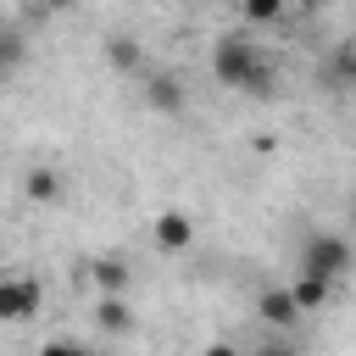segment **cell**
I'll return each instance as SVG.
<instances>
[{"mask_svg":"<svg viewBox=\"0 0 356 356\" xmlns=\"http://www.w3.org/2000/svg\"><path fill=\"white\" fill-rule=\"evenodd\" d=\"M256 61H261V50H256L245 33H222V39H217V50H211V72H217L228 89H239V83L256 72Z\"/></svg>","mask_w":356,"mask_h":356,"instance_id":"1","label":"cell"},{"mask_svg":"<svg viewBox=\"0 0 356 356\" xmlns=\"http://www.w3.org/2000/svg\"><path fill=\"white\" fill-rule=\"evenodd\" d=\"M345 267H350V245H345L339 234H312V239H306V250H300V273H317V278L339 284Z\"/></svg>","mask_w":356,"mask_h":356,"instance_id":"2","label":"cell"},{"mask_svg":"<svg viewBox=\"0 0 356 356\" xmlns=\"http://www.w3.org/2000/svg\"><path fill=\"white\" fill-rule=\"evenodd\" d=\"M39 306H44L39 278H28V273H6L0 278V323H28Z\"/></svg>","mask_w":356,"mask_h":356,"instance_id":"3","label":"cell"},{"mask_svg":"<svg viewBox=\"0 0 356 356\" xmlns=\"http://www.w3.org/2000/svg\"><path fill=\"white\" fill-rule=\"evenodd\" d=\"M78 278L95 284L100 295H128V289H134V267H128L122 256H95V261H83Z\"/></svg>","mask_w":356,"mask_h":356,"instance_id":"4","label":"cell"},{"mask_svg":"<svg viewBox=\"0 0 356 356\" xmlns=\"http://www.w3.org/2000/svg\"><path fill=\"white\" fill-rule=\"evenodd\" d=\"M256 312H261V323H267V328H278V334H289V328H295V323L306 317V312H300V306L289 300V289H261Z\"/></svg>","mask_w":356,"mask_h":356,"instance_id":"5","label":"cell"},{"mask_svg":"<svg viewBox=\"0 0 356 356\" xmlns=\"http://www.w3.org/2000/svg\"><path fill=\"white\" fill-rule=\"evenodd\" d=\"M95 323H100L106 334H134V306H128V295H100V300H95Z\"/></svg>","mask_w":356,"mask_h":356,"instance_id":"6","label":"cell"},{"mask_svg":"<svg viewBox=\"0 0 356 356\" xmlns=\"http://www.w3.org/2000/svg\"><path fill=\"white\" fill-rule=\"evenodd\" d=\"M189 239H195V222L184 211H161L156 217V245L161 250H189Z\"/></svg>","mask_w":356,"mask_h":356,"instance_id":"7","label":"cell"},{"mask_svg":"<svg viewBox=\"0 0 356 356\" xmlns=\"http://www.w3.org/2000/svg\"><path fill=\"white\" fill-rule=\"evenodd\" d=\"M106 61H111L117 72H139V67H145V50H139L134 33H106Z\"/></svg>","mask_w":356,"mask_h":356,"instance_id":"8","label":"cell"},{"mask_svg":"<svg viewBox=\"0 0 356 356\" xmlns=\"http://www.w3.org/2000/svg\"><path fill=\"white\" fill-rule=\"evenodd\" d=\"M145 100H150L156 111H184V83H178L172 72H150V83H145Z\"/></svg>","mask_w":356,"mask_h":356,"instance_id":"9","label":"cell"},{"mask_svg":"<svg viewBox=\"0 0 356 356\" xmlns=\"http://www.w3.org/2000/svg\"><path fill=\"white\" fill-rule=\"evenodd\" d=\"M328 289H334L328 278H317V273H300V278L289 284V300H295L300 312H323V306H328Z\"/></svg>","mask_w":356,"mask_h":356,"instance_id":"10","label":"cell"},{"mask_svg":"<svg viewBox=\"0 0 356 356\" xmlns=\"http://www.w3.org/2000/svg\"><path fill=\"white\" fill-rule=\"evenodd\" d=\"M22 189H28L33 206H50V200H61V172H56V167H33V172L22 178Z\"/></svg>","mask_w":356,"mask_h":356,"instance_id":"11","label":"cell"},{"mask_svg":"<svg viewBox=\"0 0 356 356\" xmlns=\"http://www.w3.org/2000/svg\"><path fill=\"white\" fill-rule=\"evenodd\" d=\"M28 61V33L22 28H0V83Z\"/></svg>","mask_w":356,"mask_h":356,"instance_id":"12","label":"cell"},{"mask_svg":"<svg viewBox=\"0 0 356 356\" xmlns=\"http://www.w3.org/2000/svg\"><path fill=\"white\" fill-rule=\"evenodd\" d=\"M239 89H245L250 100H273V95H278V67H273V61L261 56V61H256V72H250V78H245Z\"/></svg>","mask_w":356,"mask_h":356,"instance_id":"13","label":"cell"},{"mask_svg":"<svg viewBox=\"0 0 356 356\" xmlns=\"http://www.w3.org/2000/svg\"><path fill=\"white\" fill-rule=\"evenodd\" d=\"M328 78L345 89L350 78H356V44H334V61H328Z\"/></svg>","mask_w":356,"mask_h":356,"instance_id":"14","label":"cell"},{"mask_svg":"<svg viewBox=\"0 0 356 356\" xmlns=\"http://www.w3.org/2000/svg\"><path fill=\"white\" fill-rule=\"evenodd\" d=\"M239 11H245V22H273L284 11V0H239Z\"/></svg>","mask_w":356,"mask_h":356,"instance_id":"15","label":"cell"},{"mask_svg":"<svg viewBox=\"0 0 356 356\" xmlns=\"http://www.w3.org/2000/svg\"><path fill=\"white\" fill-rule=\"evenodd\" d=\"M39 356H100V350H83V345H72V339H44Z\"/></svg>","mask_w":356,"mask_h":356,"instance_id":"16","label":"cell"},{"mask_svg":"<svg viewBox=\"0 0 356 356\" xmlns=\"http://www.w3.org/2000/svg\"><path fill=\"white\" fill-rule=\"evenodd\" d=\"M256 356H300V350H295V339H261Z\"/></svg>","mask_w":356,"mask_h":356,"instance_id":"17","label":"cell"},{"mask_svg":"<svg viewBox=\"0 0 356 356\" xmlns=\"http://www.w3.org/2000/svg\"><path fill=\"white\" fill-rule=\"evenodd\" d=\"M200 356H239V350H234V345H228V339H217V345H206V350H200Z\"/></svg>","mask_w":356,"mask_h":356,"instance_id":"18","label":"cell"},{"mask_svg":"<svg viewBox=\"0 0 356 356\" xmlns=\"http://www.w3.org/2000/svg\"><path fill=\"white\" fill-rule=\"evenodd\" d=\"M39 6H44V11H72L78 0H39Z\"/></svg>","mask_w":356,"mask_h":356,"instance_id":"19","label":"cell"},{"mask_svg":"<svg viewBox=\"0 0 356 356\" xmlns=\"http://www.w3.org/2000/svg\"><path fill=\"white\" fill-rule=\"evenodd\" d=\"M300 6H328V0H300Z\"/></svg>","mask_w":356,"mask_h":356,"instance_id":"20","label":"cell"}]
</instances>
